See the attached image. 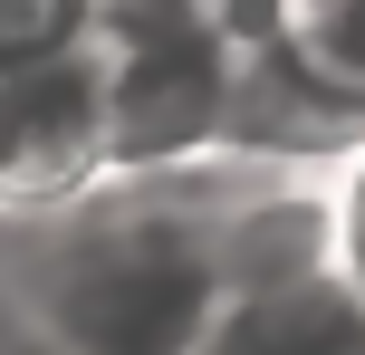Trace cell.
I'll return each instance as SVG.
<instances>
[{"instance_id": "277c9868", "label": "cell", "mask_w": 365, "mask_h": 355, "mask_svg": "<svg viewBox=\"0 0 365 355\" xmlns=\"http://www.w3.org/2000/svg\"><path fill=\"white\" fill-rule=\"evenodd\" d=\"M240 38L298 96L365 134V0H240Z\"/></svg>"}, {"instance_id": "52a82bcc", "label": "cell", "mask_w": 365, "mask_h": 355, "mask_svg": "<svg viewBox=\"0 0 365 355\" xmlns=\"http://www.w3.org/2000/svg\"><path fill=\"white\" fill-rule=\"evenodd\" d=\"M327 202H336V269H346L356 298H365V144L346 164H327Z\"/></svg>"}, {"instance_id": "3957f363", "label": "cell", "mask_w": 365, "mask_h": 355, "mask_svg": "<svg viewBox=\"0 0 365 355\" xmlns=\"http://www.w3.org/2000/svg\"><path fill=\"white\" fill-rule=\"evenodd\" d=\"M106 154V38H68L48 58H10L0 68V211L68 202L96 183Z\"/></svg>"}, {"instance_id": "7a4b0ae2", "label": "cell", "mask_w": 365, "mask_h": 355, "mask_svg": "<svg viewBox=\"0 0 365 355\" xmlns=\"http://www.w3.org/2000/svg\"><path fill=\"white\" fill-rule=\"evenodd\" d=\"M106 38V154L192 164L231 144L240 29L231 19H96Z\"/></svg>"}, {"instance_id": "5b68a950", "label": "cell", "mask_w": 365, "mask_h": 355, "mask_svg": "<svg viewBox=\"0 0 365 355\" xmlns=\"http://www.w3.org/2000/svg\"><path fill=\"white\" fill-rule=\"evenodd\" d=\"M202 355H365V298L346 269H308L289 288H259V298H231Z\"/></svg>"}, {"instance_id": "8992f818", "label": "cell", "mask_w": 365, "mask_h": 355, "mask_svg": "<svg viewBox=\"0 0 365 355\" xmlns=\"http://www.w3.org/2000/svg\"><path fill=\"white\" fill-rule=\"evenodd\" d=\"M96 10H106V0H0V68H10V58H48V48H68V38H87Z\"/></svg>"}, {"instance_id": "6da1fadb", "label": "cell", "mask_w": 365, "mask_h": 355, "mask_svg": "<svg viewBox=\"0 0 365 355\" xmlns=\"http://www.w3.org/2000/svg\"><path fill=\"white\" fill-rule=\"evenodd\" d=\"M259 154L106 164L68 202L0 211L10 327L38 355H202L231 307L221 211Z\"/></svg>"}]
</instances>
